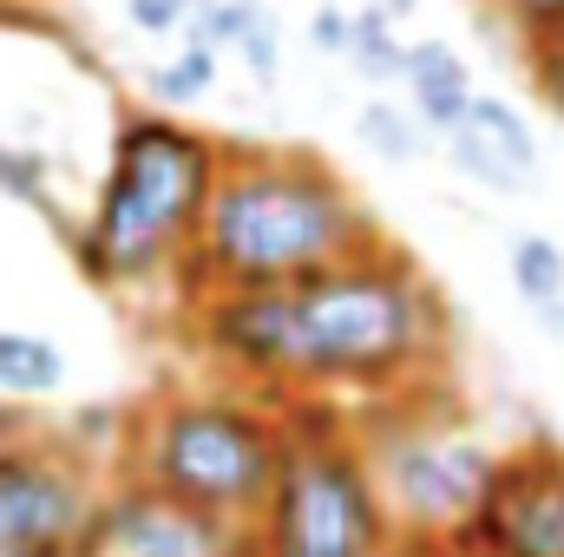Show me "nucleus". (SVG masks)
I'll list each match as a JSON object with an SVG mask.
<instances>
[{
  "label": "nucleus",
  "instance_id": "f257e3e1",
  "mask_svg": "<svg viewBox=\"0 0 564 557\" xmlns=\"http://www.w3.org/2000/svg\"><path fill=\"white\" fill-rule=\"evenodd\" d=\"M381 243V223L348 177L302 144H224L217 190L177 263L184 295L210 288H295Z\"/></svg>",
  "mask_w": 564,
  "mask_h": 557
},
{
  "label": "nucleus",
  "instance_id": "f03ea898",
  "mask_svg": "<svg viewBox=\"0 0 564 557\" xmlns=\"http://www.w3.org/2000/svg\"><path fill=\"white\" fill-rule=\"evenodd\" d=\"M295 368L289 401H394L426 387L446 354V302L421 263L388 237L335 270H315L289 288Z\"/></svg>",
  "mask_w": 564,
  "mask_h": 557
},
{
  "label": "nucleus",
  "instance_id": "7ed1b4c3",
  "mask_svg": "<svg viewBox=\"0 0 564 557\" xmlns=\"http://www.w3.org/2000/svg\"><path fill=\"white\" fill-rule=\"evenodd\" d=\"M224 144L171 112H119L112 171L99 184L93 223L66 230V256L93 288H132L184 263L197 217L217 190Z\"/></svg>",
  "mask_w": 564,
  "mask_h": 557
},
{
  "label": "nucleus",
  "instance_id": "20e7f679",
  "mask_svg": "<svg viewBox=\"0 0 564 557\" xmlns=\"http://www.w3.org/2000/svg\"><path fill=\"white\" fill-rule=\"evenodd\" d=\"M126 439L139 485L224 525H257L289 452L282 414L250 394H158Z\"/></svg>",
  "mask_w": 564,
  "mask_h": 557
},
{
  "label": "nucleus",
  "instance_id": "39448f33",
  "mask_svg": "<svg viewBox=\"0 0 564 557\" xmlns=\"http://www.w3.org/2000/svg\"><path fill=\"white\" fill-rule=\"evenodd\" d=\"M426 394L433 381L394 394L368 433H355L394 545H453L473 525L499 466V446H486L459 419L426 414Z\"/></svg>",
  "mask_w": 564,
  "mask_h": 557
},
{
  "label": "nucleus",
  "instance_id": "423d86ee",
  "mask_svg": "<svg viewBox=\"0 0 564 557\" xmlns=\"http://www.w3.org/2000/svg\"><path fill=\"white\" fill-rule=\"evenodd\" d=\"M99 499V472L66 433H20L0 446V557H73V538Z\"/></svg>",
  "mask_w": 564,
  "mask_h": 557
},
{
  "label": "nucleus",
  "instance_id": "0eeeda50",
  "mask_svg": "<svg viewBox=\"0 0 564 557\" xmlns=\"http://www.w3.org/2000/svg\"><path fill=\"white\" fill-rule=\"evenodd\" d=\"M453 545L466 557H564V446L552 433L499 452L492 485Z\"/></svg>",
  "mask_w": 564,
  "mask_h": 557
},
{
  "label": "nucleus",
  "instance_id": "6e6552de",
  "mask_svg": "<svg viewBox=\"0 0 564 557\" xmlns=\"http://www.w3.org/2000/svg\"><path fill=\"white\" fill-rule=\"evenodd\" d=\"M73 557H257V532L204 518L139 479H119V485H99L73 538Z\"/></svg>",
  "mask_w": 564,
  "mask_h": 557
},
{
  "label": "nucleus",
  "instance_id": "1a4fd4ad",
  "mask_svg": "<svg viewBox=\"0 0 564 557\" xmlns=\"http://www.w3.org/2000/svg\"><path fill=\"white\" fill-rule=\"evenodd\" d=\"M191 335L224 374L289 401V368H295L289 288H210L191 302Z\"/></svg>",
  "mask_w": 564,
  "mask_h": 557
},
{
  "label": "nucleus",
  "instance_id": "9d476101",
  "mask_svg": "<svg viewBox=\"0 0 564 557\" xmlns=\"http://www.w3.org/2000/svg\"><path fill=\"white\" fill-rule=\"evenodd\" d=\"M401 86H408V99H414V125H421L426 139H446V132L466 119L473 92H479L473 73H466V59H459L446 40H408Z\"/></svg>",
  "mask_w": 564,
  "mask_h": 557
},
{
  "label": "nucleus",
  "instance_id": "9b49d317",
  "mask_svg": "<svg viewBox=\"0 0 564 557\" xmlns=\"http://www.w3.org/2000/svg\"><path fill=\"white\" fill-rule=\"evenodd\" d=\"M473 139L486 144L512 177H539V132H532V119L512 106V99H499V92H473V106H466V119H459Z\"/></svg>",
  "mask_w": 564,
  "mask_h": 557
},
{
  "label": "nucleus",
  "instance_id": "f8f14e48",
  "mask_svg": "<svg viewBox=\"0 0 564 557\" xmlns=\"http://www.w3.org/2000/svg\"><path fill=\"white\" fill-rule=\"evenodd\" d=\"M66 387V354L46 341V335H26V328H0V401L26 407V401H46Z\"/></svg>",
  "mask_w": 564,
  "mask_h": 557
},
{
  "label": "nucleus",
  "instance_id": "ddd939ff",
  "mask_svg": "<svg viewBox=\"0 0 564 557\" xmlns=\"http://www.w3.org/2000/svg\"><path fill=\"white\" fill-rule=\"evenodd\" d=\"M512 288L532 308V321L564 341V250L552 237H519L512 243Z\"/></svg>",
  "mask_w": 564,
  "mask_h": 557
},
{
  "label": "nucleus",
  "instance_id": "4468645a",
  "mask_svg": "<svg viewBox=\"0 0 564 557\" xmlns=\"http://www.w3.org/2000/svg\"><path fill=\"white\" fill-rule=\"evenodd\" d=\"M0 197H13V204L40 210L59 237L73 230V223H66V210H59V197H53V157H46L40 144H7V139H0Z\"/></svg>",
  "mask_w": 564,
  "mask_h": 557
},
{
  "label": "nucleus",
  "instance_id": "2eb2a0df",
  "mask_svg": "<svg viewBox=\"0 0 564 557\" xmlns=\"http://www.w3.org/2000/svg\"><path fill=\"white\" fill-rule=\"evenodd\" d=\"M361 79H375V86H388V79H401V66H408V40H401V26L394 20H381L375 7H361V13H348V53H341Z\"/></svg>",
  "mask_w": 564,
  "mask_h": 557
},
{
  "label": "nucleus",
  "instance_id": "dca6fc26",
  "mask_svg": "<svg viewBox=\"0 0 564 557\" xmlns=\"http://www.w3.org/2000/svg\"><path fill=\"white\" fill-rule=\"evenodd\" d=\"M355 132H361V144H368L375 157H388V164H421L426 157V132L414 125V112H401V106H388V99H368V106L355 112Z\"/></svg>",
  "mask_w": 564,
  "mask_h": 557
},
{
  "label": "nucleus",
  "instance_id": "f3484780",
  "mask_svg": "<svg viewBox=\"0 0 564 557\" xmlns=\"http://www.w3.org/2000/svg\"><path fill=\"white\" fill-rule=\"evenodd\" d=\"M144 86H151L158 106H191V99H204V92L217 86V53H204V46H177V59H171V66H151Z\"/></svg>",
  "mask_w": 564,
  "mask_h": 557
},
{
  "label": "nucleus",
  "instance_id": "a211bd4d",
  "mask_svg": "<svg viewBox=\"0 0 564 557\" xmlns=\"http://www.w3.org/2000/svg\"><path fill=\"white\" fill-rule=\"evenodd\" d=\"M257 13H263V0H204V7L184 20V46H204V53H230Z\"/></svg>",
  "mask_w": 564,
  "mask_h": 557
},
{
  "label": "nucleus",
  "instance_id": "6ab92c4d",
  "mask_svg": "<svg viewBox=\"0 0 564 557\" xmlns=\"http://www.w3.org/2000/svg\"><path fill=\"white\" fill-rule=\"evenodd\" d=\"M440 144H446L453 171H459V177H473L479 190H492V197H525V177H512V171H506V164H499V157H492V151H486L479 139H473L466 125H453V132H446Z\"/></svg>",
  "mask_w": 564,
  "mask_h": 557
},
{
  "label": "nucleus",
  "instance_id": "aec40b11",
  "mask_svg": "<svg viewBox=\"0 0 564 557\" xmlns=\"http://www.w3.org/2000/svg\"><path fill=\"white\" fill-rule=\"evenodd\" d=\"M492 7L525 40V53H545L552 40H564V0H492Z\"/></svg>",
  "mask_w": 564,
  "mask_h": 557
},
{
  "label": "nucleus",
  "instance_id": "412c9836",
  "mask_svg": "<svg viewBox=\"0 0 564 557\" xmlns=\"http://www.w3.org/2000/svg\"><path fill=\"white\" fill-rule=\"evenodd\" d=\"M230 53H237V59H243V66H250L263 86H276V73H282V26H276V13L263 7V13L243 26V40H237Z\"/></svg>",
  "mask_w": 564,
  "mask_h": 557
},
{
  "label": "nucleus",
  "instance_id": "4be33fe9",
  "mask_svg": "<svg viewBox=\"0 0 564 557\" xmlns=\"http://www.w3.org/2000/svg\"><path fill=\"white\" fill-rule=\"evenodd\" d=\"M126 13H132L139 33H177L197 7H191V0H126Z\"/></svg>",
  "mask_w": 564,
  "mask_h": 557
},
{
  "label": "nucleus",
  "instance_id": "5701e85b",
  "mask_svg": "<svg viewBox=\"0 0 564 557\" xmlns=\"http://www.w3.org/2000/svg\"><path fill=\"white\" fill-rule=\"evenodd\" d=\"M308 46H315V53H335V59H341V53H348V7L322 0V7H315V20H308Z\"/></svg>",
  "mask_w": 564,
  "mask_h": 557
},
{
  "label": "nucleus",
  "instance_id": "b1692460",
  "mask_svg": "<svg viewBox=\"0 0 564 557\" xmlns=\"http://www.w3.org/2000/svg\"><path fill=\"white\" fill-rule=\"evenodd\" d=\"M532 79L552 99V112H564V40H552L545 53H532Z\"/></svg>",
  "mask_w": 564,
  "mask_h": 557
},
{
  "label": "nucleus",
  "instance_id": "393cba45",
  "mask_svg": "<svg viewBox=\"0 0 564 557\" xmlns=\"http://www.w3.org/2000/svg\"><path fill=\"white\" fill-rule=\"evenodd\" d=\"M20 433H33V419H26V407L0 401V446H7V439H20Z\"/></svg>",
  "mask_w": 564,
  "mask_h": 557
},
{
  "label": "nucleus",
  "instance_id": "a878e982",
  "mask_svg": "<svg viewBox=\"0 0 564 557\" xmlns=\"http://www.w3.org/2000/svg\"><path fill=\"white\" fill-rule=\"evenodd\" d=\"M368 7H375V13H381V20H394V26H401V20H408V13H414V7H421V0H368Z\"/></svg>",
  "mask_w": 564,
  "mask_h": 557
},
{
  "label": "nucleus",
  "instance_id": "bb28decb",
  "mask_svg": "<svg viewBox=\"0 0 564 557\" xmlns=\"http://www.w3.org/2000/svg\"><path fill=\"white\" fill-rule=\"evenodd\" d=\"M257 557H276V551H257Z\"/></svg>",
  "mask_w": 564,
  "mask_h": 557
},
{
  "label": "nucleus",
  "instance_id": "cd10ccee",
  "mask_svg": "<svg viewBox=\"0 0 564 557\" xmlns=\"http://www.w3.org/2000/svg\"><path fill=\"white\" fill-rule=\"evenodd\" d=\"M191 7H204V0H191Z\"/></svg>",
  "mask_w": 564,
  "mask_h": 557
}]
</instances>
